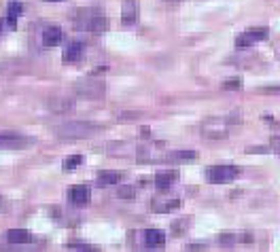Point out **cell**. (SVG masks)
Wrapping results in <instances>:
<instances>
[{
    "instance_id": "6da1fadb",
    "label": "cell",
    "mask_w": 280,
    "mask_h": 252,
    "mask_svg": "<svg viewBox=\"0 0 280 252\" xmlns=\"http://www.w3.org/2000/svg\"><path fill=\"white\" fill-rule=\"evenodd\" d=\"M102 130L100 123H91V121H68L64 125H58L53 132L58 138L64 140H83V138H91Z\"/></svg>"
},
{
    "instance_id": "7a4b0ae2",
    "label": "cell",
    "mask_w": 280,
    "mask_h": 252,
    "mask_svg": "<svg viewBox=\"0 0 280 252\" xmlns=\"http://www.w3.org/2000/svg\"><path fill=\"white\" fill-rule=\"evenodd\" d=\"M238 174H240V167L236 165H213L208 170V180L213 185H227L238 178Z\"/></svg>"
},
{
    "instance_id": "3957f363",
    "label": "cell",
    "mask_w": 280,
    "mask_h": 252,
    "mask_svg": "<svg viewBox=\"0 0 280 252\" xmlns=\"http://www.w3.org/2000/svg\"><path fill=\"white\" fill-rule=\"evenodd\" d=\"M77 23L81 26V30H89V32H104L108 28L106 17H102L100 13H91V11H81Z\"/></svg>"
},
{
    "instance_id": "277c9868",
    "label": "cell",
    "mask_w": 280,
    "mask_h": 252,
    "mask_svg": "<svg viewBox=\"0 0 280 252\" xmlns=\"http://www.w3.org/2000/svg\"><path fill=\"white\" fill-rule=\"evenodd\" d=\"M227 119L225 121H219V119H213V121H208L202 125V136L206 140H225L229 136V130H227Z\"/></svg>"
},
{
    "instance_id": "5b68a950",
    "label": "cell",
    "mask_w": 280,
    "mask_h": 252,
    "mask_svg": "<svg viewBox=\"0 0 280 252\" xmlns=\"http://www.w3.org/2000/svg\"><path fill=\"white\" fill-rule=\"evenodd\" d=\"M32 142H34V138L24 136V134H13V132L0 134V148H28Z\"/></svg>"
},
{
    "instance_id": "8992f818",
    "label": "cell",
    "mask_w": 280,
    "mask_h": 252,
    "mask_svg": "<svg viewBox=\"0 0 280 252\" xmlns=\"http://www.w3.org/2000/svg\"><path fill=\"white\" fill-rule=\"evenodd\" d=\"M263 38H268V28H253V30H248V32L238 36L236 38V45L240 47V49H246V47L255 45L257 40H263Z\"/></svg>"
},
{
    "instance_id": "52a82bcc",
    "label": "cell",
    "mask_w": 280,
    "mask_h": 252,
    "mask_svg": "<svg viewBox=\"0 0 280 252\" xmlns=\"http://www.w3.org/2000/svg\"><path fill=\"white\" fill-rule=\"evenodd\" d=\"M89 197H91V189L87 185H75V187H70V191H68V199L73 201L75 206L89 204Z\"/></svg>"
},
{
    "instance_id": "ba28073f",
    "label": "cell",
    "mask_w": 280,
    "mask_h": 252,
    "mask_svg": "<svg viewBox=\"0 0 280 252\" xmlns=\"http://www.w3.org/2000/svg\"><path fill=\"white\" fill-rule=\"evenodd\" d=\"M180 208V199L176 197H157L155 201H153V210L159 214H166V212H172V210Z\"/></svg>"
},
{
    "instance_id": "9c48e42d",
    "label": "cell",
    "mask_w": 280,
    "mask_h": 252,
    "mask_svg": "<svg viewBox=\"0 0 280 252\" xmlns=\"http://www.w3.org/2000/svg\"><path fill=\"white\" fill-rule=\"evenodd\" d=\"M7 240H9V244H32L34 237L28 229H9Z\"/></svg>"
},
{
    "instance_id": "30bf717a",
    "label": "cell",
    "mask_w": 280,
    "mask_h": 252,
    "mask_svg": "<svg viewBox=\"0 0 280 252\" xmlns=\"http://www.w3.org/2000/svg\"><path fill=\"white\" fill-rule=\"evenodd\" d=\"M77 89L81 93H85L87 97H100L104 93V83H100V81H87L85 85H79Z\"/></svg>"
},
{
    "instance_id": "8fae6325",
    "label": "cell",
    "mask_w": 280,
    "mask_h": 252,
    "mask_svg": "<svg viewBox=\"0 0 280 252\" xmlns=\"http://www.w3.org/2000/svg\"><path fill=\"white\" fill-rule=\"evenodd\" d=\"M83 55V45L81 43H70L66 49H64V64H77Z\"/></svg>"
},
{
    "instance_id": "7c38bea8",
    "label": "cell",
    "mask_w": 280,
    "mask_h": 252,
    "mask_svg": "<svg viewBox=\"0 0 280 252\" xmlns=\"http://www.w3.org/2000/svg\"><path fill=\"white\" fill-rule=\"evenodd\" d=\"M176 178H178V174L172 172V170L159 172V174L155 176V187H157L159 191H166V189H170V187L174 185V180H176Z\"/></svg>"
},
{
    "instance_id": "4fadbf2b",
    "label": "cell",
    "mask_w": 280,
    "mask_h": 252,
    "mask_svg": "<svg viewBox=\"0 0 280 252\" xmlns=\"http://www.w3.org/2000/svg\"><path fill=\"white\" fill-rule=\"evenodd\" d=\"M60 40H62V28H58V26H49L47 30L43 32V45L45 47L58 45Z\"/></svg>"
},
{
    "instance_id": "5bb4252c",
    "label": "cell",
    "mask_w": 280,
    "mask_h": 252,
    "mask_svg": "<svg viewBox=\"0 0 280 252\" xmlns=\"http://www.w3.org/2000/svg\"><path fill=\"white\" fill-rule=\"evenodd\" d=\"M145 244L155 248V246H164L166 244V233L159 229H147L145 231Z\"/></svg>"
},
{
    "instance_id": "9a60e30c",
    "label": "cell",
    "mask_w": 280,
    "mask_h": 252,
    "mask_svg": "<svg viewBox=\"0 0 280 252\" xmlns=\"http://www.w3.org/2000/svg\"><path fill=\"white\" fill-rule=\"evenodd\" d=\"M121 180V174L115 172V170H102L98 174V185L100 187H106V185H117Z\"/></svg>"
},
{
    "instance_id": "2e32d148",
    "label": "cell",
    "mask_w": 280,
    "mask_h": 252,
    "mask_svg": "<svg viewBox=\"0 0 280 252\" xmlns=\"http://www.w3.org/2000/svg\"><path fill=\"white\" fill-rule=\"evenodd\" d=\"M136 17H138V7H136V3L134 0H128V3L123 5V23L125 26H130V23H134L136 21Z\"/></svg>"
},
{
    "instance_id": "e0dca14e",
    "label": "cell",
    "mask_w": 280,
    "mask_h": 252,
    "mask_svg": "<svg viewBox=\"0 0 280 252\" xmlns=\"http://www.w3.org/2000/svg\"><path fill=\"white\" fill-rule=\"evenodd\" d=\"M195 157H198L195 150H174V153H168L166 161H191Z\"/></svg>"
},
{
    "instance_id": "ac0fdd59",
    "label": "cell",
    "mask_w": 280,
    "mask_h": 252,
    "mask_svg": "<svg viewBox=\"0 0 280 252\" xmlns=\"http://www.w3.org/2000/svg\"><path fill=\"white\" fill-rule=\"evenodd\" d=\"M24 13V5L21 3H17V0H11L9 3V17H7V21H9V26H15L17 23V17Z\"/></svg>"
},
{
    "instance_id": "d6986e66",
    "label": "cell",
    "mask_w": 280,
    "mask_h": 252,
    "mask_svg": "<svg viewBox=\"0 0 280 252\" xmlns=\"http://www.w3.org/2000/svg\"><path fill=\"white\" fill-rule=\"evenodd\" d=\"M117 197H121V199H132V197H136V187H130V185L119 187V189H117Z\"/></svg>"
},
{
    "instance_id": "ffe728a7",
    "label": "cell",
    "mask_w": 280,
    "mask_h": 252,
    "mask_svg": "<svg viewBox=\"0 0 280 252\" xmlns=\"http://www.w3.org/2000/svg\"><path fill=\"white\" fill-rule=\"evenodd\" d=\"M81 161H83V157H81V155H70V157H66V159H64L62 167H64L66 172H68V170H75V167H77Z\"/></svg>"
},
{
    "instance_id": "44dd1931",
    "label": "cell",
    "mask_w": 280,
    "mask_h": 252,
    "mask_svg": "<svg viewBox=\"0 0 280 252\" xmlns=\"http://www.w3.org/2000/svg\"><path fill=\"white\" fill-rule=\"evenodd\" d=\"M219 242H221L223 246H234V244L238 242V235H234V233H221V235H219Z\"/></svg>"
},
{
    "instance_id": "7402d4cb",
    "label": "cell",
    "mask_w": 280,
    "mask_h": 252,
    "mask_svg": "<svg viewBox=\"0 0 280 252\" xmlns=\"http://www.w3.org/2000/svg\"><path fill=\"white\" fill-rule=\"evenodd\" d=\"M143 117V113H134V110H128V113H121L117 119L119 121H136V119H140Z\"/></svg>"
},
{
    "instance_id": "603a6c76",
    "label": "cell",
    "mask_w": 280,
    "mask_h": 252,
    "mask_svg": "<svg viewBox=\"0 0 280 252\" xmlns=\"http://www.w3.org/2000/svg\"><path fill=\"white\" fill-rule=\"evenodd\" d=\"M240 85H242L240 79H231V81H225V83H223V89H238Z\"/></svg>"
},
{
    "instance_id": "cb8c5ba5",
    "label": "cell",
    "mask_w": 280,
    "mask_h": 252,
    "mask_svg": "<svg viewBox=\"0 0 280 252\" xmlns=\"http://www.w3.org/2000/svg\"><path fill=\"white\" fill-rule=\"evenodd\" d=\"M270 150H272L270 146H248L246 148L248 155H255V153H261V155H263V153H270Z\"/></svg>"
},
{
    "instance_id": "d4e9b609",
    "label": "cell",
    "mask_w": 280,
    "mask_h": 252,
    "mask_svg": "<svg viewBox=\"0 0 280 252\" xmlns=\"http://www.w3.org/2000/svg\"><path fill=\"white\" fill-rule=\"evenodd\" d=\"M68 248H77V250H81V252H98L94 246H85V244H79V246H77V244H70Z\"/></svg>"
},
{
    "instance_id": "484cf974",
    "label": "cell",
    "mask_w": 280,
    "mask_h": 252,
    "mask_svg": "<svg viewBox=\"0 0 280 252\" xmlns=\"http://www.w3.org/2000/svg\"><path fill=\"white\" fill-rule=\"evenodd\" d=\"M270 146H272V150L276 153V155H280V136H274V138H272Z\"/></svg>"
},
{
    "instance_id": "4316f807",
    "label": "cell",
    "mask_w": 280,
    "mask_h": 252,
    "mask_svg": "<svg viewBox=\"0 0 280 252\" xmlns=\"http://www.w3.org/2000/svg\"><path fill=\"white\" fill-rule=\"evenodd\" d=\"M185 250H187V252H204L206 246H204V244H189Z\"/></svg>"
},
{
    "instance_id": "83f0119b",
    "label": "cell",
    "mask_w": 280,
    "mask_h": 252,
    "mask_svg": "<svg viewBox=\"0 0 280 252\" xmlns=\"http://www.w3.org/2000/svg\"><path fill=\"white\" fill-rule=\"evenodd\" d=\"M263 93H280V85H265L261 87Z\"/></svg>"
},
{
    "instance_id": "f1b7e54d",
    "label": "cell",
    "mask_w": 280,
    "mask_h": 252,
    "mask_svg": "<svg viewBox=\"0 0 280 252\" xmlns=\"http://www.w3.org/2000/svg\"><path fill=\"white\" fill-rule=\"evenodd\" d=\"M47 3H60V0H47Z\"/></svg>"
},
{
    "instance_id": "f546056e",
    "label": "cell",
    "mask_w": 280,
    "mask_h": 252,
    "mask_svg": "<svg viewBox=\"0 0 280 252\" xmlns=\"http://www.w3.org/2000/svg\"><path fill=\"white\" fill-rule=\"evenodd\" d=\"M168 3H176V0H168Z\"/></svg>"
},
{
    "instance_id": "4dcf8cb0",
    "label": "cell",
    "mask_w": 280,
    "mask_h": 252,
    "mask_svg": "<svg viewBox=\"0 0 280 252\" xmlns=\"http://www.w3.org/2000/svg\"><path fill=\"white\" fill-rule=\"evenodd\" d=\"M0 206H3V197H0Z\"/></svg>"
},
{
    "instance_id": "1f68e13d",
    "label": "cell",
    "mask_w": 280,
    "mask_h": 252,
    "mask_svg": "<svg viewBox=\"0 0 280 252\" xmlns=\"http://www.w3.org/2000/svg\"><path fill=\"white\" fill-rule=\"evenodd\" d=\"M0 26H3V23H0Z\"/></svg>"
}]
</instances>
